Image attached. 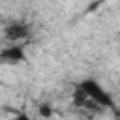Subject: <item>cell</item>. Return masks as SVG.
<instances>
[{
    "label": "cell",
    "mask_w": 120,
    "mask_h": 120,
    "mask_svg": "<svg viewBox=\"0 0 120 120\" xmlns=\"http://www.w3.org/2000/svg\"><path fill=\"white\" fill-rule=\"evenodd\" d=\"M38 114H39L41 118L49 120V118L52 116V107H51V103H41V105L38 107Z\"/></svg>",
    "instance_id": "cell-4"
},
{
    "label": "cell",
    "mask_w": 120,
    "mask_h": 120,
    "mask_svg": "<svg viewBox=\"0 0 120 120\" xmlns=\"http://www.w3.org/2000/svg\"><path fill=\"white\" fill-rule=\"evenodd\" d=\"M26 60V52H24V47L22 45H6L2 51H0V62L6 64V66H15V64H21Z\"/></svg>",
    "instance_id": "cell-3"
},
{
    "label": "cell",
    "mask_w": 120,
    "mask_h": 120,
    "mask_svg": "<svg viewBox=\"0 0 120 120\" xmlns=\"http://www.w3.org/2000/svg\"><path fill=\"white\" fill-rule=\"evenodd\" d=\"M86 96H88V99L92 101V103H96V105H99V107H107V109H114V99H112V96L96 81V79H82L79 84H77Z\"/></svg>",
    "instance_id": "cell-1"
},
{
    "label": "cell",
    "mask_w": 120,
    "mask_h": 120,
    "mask_svg": "<svg viewBox=\"0 0 120 120\" xmlns=\"http://www.w3.org/2000/svg\"><path fill=\"white\" fill-rule=\"evenodd\" d=\"M4 36H6L8 41L17 43V41L26 39L30 36V26L26 22H22V21H11V22H8L4 26Z\"/></svg>",
    "instance_id": "cell-2"
},
{
    "label": "cell",
    "mask_w": 120,
    "mask_h": 120,
    "mask_svg": "<svg viewBox=\"0 0 120 120\" xmlns=\"http://www.w3.org/2000/svg\"><path fill=\"white\" fill-rule=\"evenodd\" d=\"M11 120H32V118H30L26 112H17V114H15Z\"/></svg>",
    "instance_id": "cell-5"
}]
</instances>
